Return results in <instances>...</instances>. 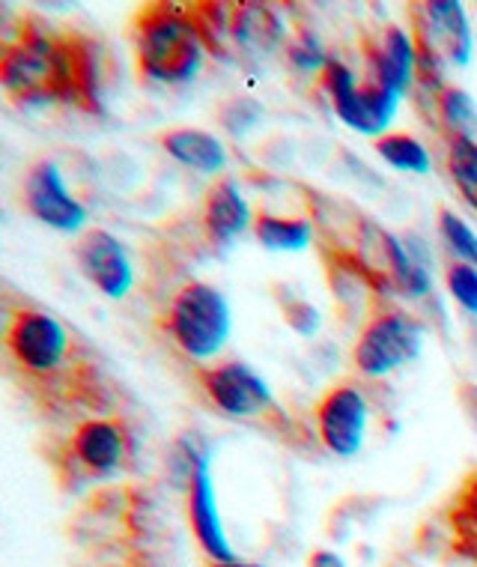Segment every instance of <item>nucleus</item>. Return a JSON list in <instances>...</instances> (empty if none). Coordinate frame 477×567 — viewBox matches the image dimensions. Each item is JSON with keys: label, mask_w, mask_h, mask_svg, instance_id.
<instances>
[{"label": "nucleus", "mask_w": 477, "mask_h": 567, "mask_svg": "<svg viewBox=\"0 0 477 567\" xmlns=\"http://www.w3.org/2000/svg\"><path fill=\"white\" fill-rule=\"evenodd\" d=\"M3 368L28 401L49 424H81L111 415L114 382L90 347L58 313L33 302L3 305Z\"/></svg>", "instance_id": "1"}, {"label": "nucleus", "mask_w": 477, "mask_h": 567, "mask_svg": "<svg viewBox=\"0 0 477 567\" xmlns=\"http://www.w3.org/2000/svg\"><path fill=\"white\" fill-rule=\"evenodd\" d=\"M0 84L19 109L72 105L102 114L98 42L79 30L51 28L28 12L19 33L0 42Z\"/></svg>", "instance_id": "2"}, {"label": "nucleus", "mask_w": 477, "mask_h": 567, "mask_svg": "<svg viewBox=\"0 0 477 567\" xmlns=\"http://www.w3.org/2000/svg\"><path fill=\"white\" fill-rule=\"evenodd\" d=\"M304 200L317 230L313 243L332 278L343 275L346 281L361 284L371 296L397 293L418 299L427 293V266L376 218L320 192H304Z\"/></svg>", "instance_id": "3"}, {"label": "nucleus", "mask_w": 477, "mask_h": 567, "mask_svg": "<svg viewBox=\"0 0 477 567\" xmlns=\"http://www.w3.org/2000/svg\"><path fill=\"white\" fill-rule=\"evenodd\" d=\"M137 79L146 84H186L204 66L206 45L186 7L153 0L128 21Z\"/></svg>", "instance_id": "4"}, {"label": "nucleus", "mask_w": 477, "mask_h": 567, "mask_svg": "<svg viewBox=\"0 0 477 567\" xmlns=\"http://www.w3.org/2000/svg\"><path fill=\"white\" fill-rule=\"evenodd\" d=\"M128 457H132V433L126 421L117 415H96L69 427L66 440L51 454V466L63 487L79 489L93 481L117 475Z\"/></svg>", "instance_id": "5"}, {"label": "nucleus", "mask_w": 477, "mask_h": 567, "mask_svg": "<svg viewBox=\"0 0 477 567\" xmlns=\"http://www.w3.org/2000/svg\"><path fill=\"white\" fill-rule=\"evenodd\" d=\"M424 323L388 296H373L359 338L352 343V371L364 380H380L418 359L424 347Z\"/></svg>", "instance_id": "6"}, {"label": "nucleus", "mask_w": 477, "mask_h": 567, "mask_svg": "<svg viewBox=\"0 0 477 567\" xmlns=\"http://www.w3.org/2000/svg\"><path fill=\"white\" fill-rule=\"evenodd\" d=\"M162 329L188 359H212L230 334V305L212 284L188 278L176 287L162 311Z\"/></svg>", "instance_id": "7"}, {"label": "nucleus", "mask_w": 477, "mask_h": 567, "mask_svg": "<svg viewBox=\"0 0 477 567\" xmlns=\"http://www.w3.org/2000/svg\"><path fill=\"white\" fill-rule=\"evenodd\" d=\"M195 382L204 401L215 412L234 421H257L266 431L278 433L287 442L295 440L290 415L278 406L269 385L239 359H225V362L200 368L195 371Z\"/></svg>", "instance_id": "8"}, {"label": "nucleus", "mask_w": 477, "mask_h": 567, "mask_svg": "<svg viewBox=\"0 0 477 567\" xmlns=\"http://www.w3.org/2000/svg\"><path fill=\"white\" fill-rule=\"evenodd\" d=\"M320 81L329 99H332L334 114L346 123L350 128L371 135L373 141L385 135L394 111H397L400 99L394 93L373 84H359L355 72L350 66H343L341 60L329 58L320 72Z\"/></svg>", "instance_id": "9"}, {"label": "nucleus", "mask_w": 477, "mask_h": 567, "mask_svg": "<svg viewBox=\"0 0 477 567\" xmlns=\"http://www.w3.org/2000/svg\"><path fill=\"white\" fill-rule=\"evenodd\" d=\"M21 204L40 225L60 234H84L87 209L69 195L60 167L51 158L30 162L21 176Z\"/></svg>", "instance_id": "10"}, {"label": "nucleus", "mask_w": 477, "mask_h": 567, "mask_svg": "<svg viewBox=\"0 0 477 567\" xmlns=\"http://www.w3.org/2000/svg\"><path fill=\"white\" fill-rule=\"evenodd\" d=\"M371 421V406L359 385L338 382L313 406V427L320 436L322 449L332 451L338 457H352L364 445Z\"/></svg>", "instance_id": "11"}, {"label": "nucleus", "mask_w": 477, "mask_h": 567, "mask_svg": "<svg viewBox=\"0 0 477 567\" xmlns=\"http://www.w3.org/2000/svg\"><path fill=\"white\" fill-rule=\"evenodd\" d=\"M75 264L98 293L114 299V302L126 299L132 284H135V269H132V260L126 255V245L102 227H87L84 234H79Z\"/></svg>", "instance_id": "12"}, {"label": "nucleus", "mask_w": 477, "mask_h": 567, "mask_svg": "<svg viewBox=\"0 0 477 567\" xmlns=\"http://www.w3.org/2000/svg\"><path fill=\"white\" fill-rule=\"evenodd\" d=\"M361 54L367 66V84L403 99L415 81V42L409 30L388 24L380 40H361Z\"/></svg>", "instance_id": "13"}, {"label": "nucleus", "mask_w": 477, "mask_h": 567, "mask_svg": "<svg viewBox=\"0 0 477 567\" xmlns=\"http://www.w3.org/2000/svg\"><path fill=\"white\" fill-rule=\"evenodd\" d=\"M188 526L195 532L197 544L204 549L209 561H236L234 547L227 540L225 523L218 514V502H215L212 475H209V457H191V470H188Z\"/></svg>", "instance_id": "14"}, {"label": "nucleus", "mask_w": 477, "mask_h": 567, "mask_svg": "<svg viewBox=\"0 0 477 567\" xmlns=\"http://www.w3.org/2000/svg\"><path fill=\"white\" fill-rule=\"evenodd\" d=\"M253 225V216L245 197L230 176H218L204 192L200 200V227H204L206 243L212 248H227L236 236Z\"/></svg>", "instance_id": "15"}, {"label": "nucleus", "mask_w": 477, "mask_h": 567, "mask_svg": "<svg viewBox=\"0 0 477 567\" xmlns=\"http://www.w3.org/2000/svg\"><path fill=\"white\" fill-rule=\"evenodd\" d=\"M283 42L278 12L266 3H230V49L234 58H266Z\"/></svg>", "instance_id": "16"}, {"label": "nucleus", "mask_w": 477, "mask_h": 567, "mask_svg": "<svg viewBox=\"0 0 477 567\" xmlns=\"http://www.w3.org/2000/svg\"><path fill=\"white\" fill-rule=\"evenodd\" d=\"M158 144L174 156L179 165L200 171V174H221L227 167V150L215 135L204 128H167L158 137Z\"/></svg>", "instance_id": "17"}, {"label": "nucleus", "mask_w": 477, "mask_h": 567, "mask_svg": "<svg viewBox=\"0 0 477 567\" xmlns=\"http://www.w3.org/2000/svg\"><path fill=\"white\" fill-rule=\"evenodd\" d=\"M253 236L269 251H304L317 239L311 216H274L260 209L253 216Z\"/></svg>", "instance_id": "18"}, {"label": "nucleus", "mask_w": 477, "mask_h": 567, "mask_svg": "<svg viewBox=\"0 0 477 567\" xmlns=\"http://www.w3.org/2000/svg\"><path fill=\"white\" fill-rule=\"evenodd\" d=\"M448 528L459 556L477 561V470L468 472L450 496Z\"/></svg>", "instance_id": "19"}, {"label": "nucleus", "mask_w": 477, "mask_h": 567, "mask_svg": "<svg viewBox=\"0 0 477 567\" xmlns=\"http://www.w3.org/2000/svg\"><path fill=\"white\" fill-rule=\"evenodd\" d=\"M433 109H436L438 128L445 132V141H454V137L477 141V105L466 90L442 84L433 90Z\"/></svg>", "instance_id": "20"}, {"label": "nucleus", "mask_w": 477, "mask_h": 567, "mask_svg": "<svg viewBox=\"0 0 477 567\" xmlns=\"http://www.w3.org/2000/svg\"><path fill=\"white\" fill-rule=\"evenodd\" d=\"M445 165H448L450 183L463 197V204L477 216V141L471 137H454L445 141Z\"/></svg>", "instance_id": "21"}, {"label": "nucleus", "mask_w": 477, "mask_h": 567, "mask_svg": "<svg viewBox=\"0 0 477 567\" xmlns=\"http://www.w3.org/2000/svg\"><path fill=\"white\" fill-rule=\"evenodd\" d=\"M373 150L397 171H409V174H427L429 171L427 150L409 132H385L373 141Z\"/></svg>", "instance_id": "22"}, {"label": "nucleus", "mask_w": 477, "mask_h": 567, "mask_svg": "<svg viewBox=\"0 0 477 567\" xmlns=\"http://www.w3.org/2000/svg\"><path fill=\"white\" fill-rule=\"evenodd\" d=\"M438 234H442V239L448 243L450 255L457 257V260H466V264H471L477 269V236L475 230L463 221V218L454 213V209H448V206H442L438 209Z\"/></svg>", "instance_id": "23"}, {"label": "nucleus", "mask_w": 477, "mask_h": 567, "mask_svg": "<svg viewBox=\"0 0 477 567\" xmlns=\"http://www.w3.org/2000/svg\"><path fill=\"white\" fill-rule=\"evenodd\" d=\"M445 284H448L450 296L459 308H466L468 313H477V269L466 260H448L445 266Z\"/></svg>", "instance_id": "24"}, {"label": "nucleus", "mask_w": 477, "mask_h": 567, "mask_svg": "<svg viewBox=\"0 0 477 567\" xmlns=\"http://www.w3.org/2000/svg\"><path fill=\"white\" fill-rule=\"evenodd\" d=\"M278 305H281L287 326H292L299 334H317V329H320V313H317V308H311V302L292 299L290 290H287V296Z\"/></svg>", "instance_id": "25"}, {"label": "nucleus", "mask_w": 477, "mask_h": 567, "mask_svg": "<svg viewBox=\"0 0 477 567\" xmlns=\"http://www.w3.org/2000/svg\"><path fill=\"white\" fill-rule=\"evenodd\" d=\"M457 403L466 421L477 431V382H459L457 385Z\"/></svg>", "instance_id": "26"}, {"label": "nucleus", "mask_w": 477, "mask_h": 567, "mask_svg": "<svg viewBox=\"0 0 477 567\" xmlns=\"http://www.w3.org/2000/svg\"><path fill=\"white\" fill-rule=\"evenodd\" d=\"M308 567H346V565H343V558L338 556V553H332V549H317V553H311V558H308Z\"/></svg>", "instance_id": "27"}, {"label": "nucleus", "mask_w": 477, "mask_h": 567, "mask_svg": "<svg viewBox=\"0 0 477 567\" xmlns=\"http://www.w3.org/2000/svg\"><path fill=\"white\" fill-rule=\"evenodd\" d=\"M209 567H266V565H253V561H239V558H236V561H212Z\"/></svg>", "instance_id": "28"}]
</instances>
